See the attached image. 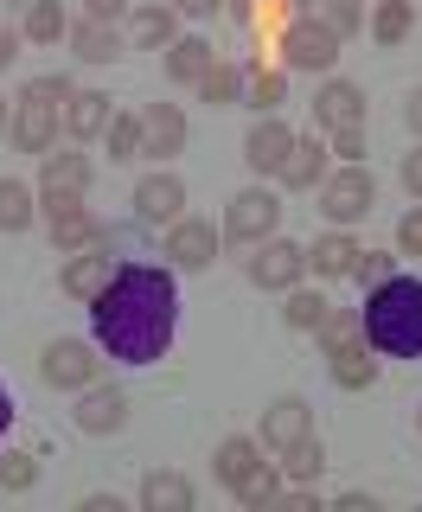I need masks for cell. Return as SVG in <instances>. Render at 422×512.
<instances>
[{
  "label": "cell",
  "instance_id": "6da1fadb",
  "mask_svg": "<svg viewBox=\"0 0 422 512\" xmlns=\"http://www.w3.org/2000/svg\"><path fill=\"white\" fill-rule=\"evenodd\" d=\"M90 327L96 346L122 365H160L173 346V327H180V288H173V269L154 263H122L109 288L90 301Z\"/></svg>",
  "mask_w": 422,
  "mask_h": 512
},
{
  "label": "cell",
  "instance_id": "7a4b0ae2",
  "mask_svg": "<svg viewBox=\"0 0 422 512\" xmlns=\"http://www.w3.org/2000/svg\"><path fill=\"white\" fill-rule=\"evenodd\" d=\"M365 340L384 359H422V282L416 276H384L365 295Z\"/></svg>",
  "mask_w": 422,
  "mask_h": 512
},
{
  "label": "cell",
  "instance_id": "3957f363",
  "mask_svg": "<svg viewBox=\"0 0 422 512\" xmlns=\"http://www.w3.org/2000/svg\"><path fill=\"white\" fill-rule=\"evenodd\" d=\"M64 103H71V84H64V77H32V84L20 90L13 128H7V135H13V148H20V154H45V148H52Z\"/></svg>",
  "mask_w": 422,
  "mask_h": 512
},
{
  "label": "cell",
  "instance_id": "277c9868",
  "mask_svg": "<svg viewBox=\"0 0 422 512\" xmlns=\"http://www.w3.org/2000/svg\"><path fill=\"white\" fill-rule=\"evenodd\" d=\"M39 212H45V224H52V244H58V256H77V250L109 244V224L84 212V192H45V205H39Z\"/></svg>",
  "mask_w": 422,
  "mask_h": 512
},
{
  "label": "cell",
  "instance_id": "5b68a950",
  "mask_svg": "<svg viewBox=\"0 0 422 512\" xmlns=\"http://www.w3.org/2000/svg\"><path fill=\"white\" fill-rule=\"evenodd\" d=\"M339 32H327L320 20H307V13H295L282 32H275V52H282V71H333L339 64Z\"/></svg>",
  "mask_w": 422,
  "mask_h": 512
},
{
  "label": "cell",
  "instance_id": "8992f818",
  "mask_svg": "<svg viewBox=\"0 0 422 512\" xmlns=\"http://www.w3.org/2000/svg\"><path fill=\"white\" fill-rule=\"evenodd\" d=\"M275 224H282V199H275L269 186H243L231 199V212H224V237L263 244V237H275Z\"/></svg>",
  "mask_w": 422,
  "mask_h": 512
},
{
  "label": "cell",
  "instance_id": "52a82bcc",
  "mask_svg": "<svg viewBox=\"0 0 422 512\" xmlns=\"http://www.w3.org/2000/svg\"><path fill=\"white\" fill-rule=\"evenodd\" d=\"M371 205H378V186H371L365 167H339L320 180V212H327L333 224H359Z\"/></svg>",
  "mask_w": 422,
  "mask_h": 512
},
{
  "label": "cell",
  "instance_id": "ba28073f",
  "mask_svg": "<svg viewBox=\"0 0 422 512\" xmlns=\"http://www.w3.org/2000/svg\"><path fill=\"white\" fill-rule=\"evenodd\" d=\"M39 372L52 391H84V384H96V372H103V359H96V346L84 340H52L39 359Z\"/></svg>",
  "mask_w": 422,
  "mask_h": 512
},
{
  "label": "cell",
  "instance_id": "9c48e42d",
  "mask_svg": "<svg viewBox=\"0 0 422 512\" xmlns=\"http://www.w3.org/2000/svg\"><path fill=\"white\" fill-rule=\"evenodd\" d=\"M250 282L256 288H295L307 276V250L288 244V237H263V244H250Z\"/></svg>",
  "mask_w": 422,
  "mask_h": 512
},
{
  "label": "cell",
  "instance_id": "30bf717a",
  "mask_svg": "<svg viewBox=\"0 0 422 512\" xmlns=\"http://www.w3.org/2000/svg\"><path fill=\"white\" fill-rule=\"evenodd\" d=\"M135 218L141 224H180L186 218V180L180 173H148L135 186Z\"/></svg>",
  "mask_w": 422,
  "mask_h": 512
},
{
  "label": "cell",
  "instance_id": "8fae6325",
  "mask_svg": "<svg viewBox=\"0 0 422 512\" xmlns=\"http://www.w3.org/2000/svg\"><path fill=\"white\" fill-rule=\"evenodd\" d=\"M218 244H224V231H211L205 218L167 224V256H173V269H211V263H218Z\"/></svg>",
  "mask_w": 422,
  "mask_h": 512
},
{
  "label": "cell",
  "instance_id": "7c38bea8",
  "mask_svg": "<svg viewBox=\"0 0 422 512\" xmlns=\"http://www.w3.org/2000/svg\"><path fill=\"white\" fill-rule=\"evenodd\" d=\"M122 423H128V391H116V384H84L77 429H84V436H116Z\"/></svg>",
  "mask_w": 422,
  "mask_h": 512
},
{
  "label": "cell",
  "instance_id": "4fadbf2b",
  "mask_svg": "<svg viewBox=\"0 0 422 512\" xmlns=\"http://www.w3.org/2000/svg\"><path fill=\"white\" fill-rule=\"evenodd\" d=\"M301 436H314V410H307V397H275L263 410V448H295Z\"/></svg>",
  "mask_w": 422,
  "mask_h": 512
},
{
  "label": "cell",
  "instance_id": "5bb4252c",
  "mask_svg": "<svg viewBox=\"0 0 422 512\" xmlns=\"http://www.w3.org/2000/svg\"><path fill=\"white\" fill-rule=\"evenodd\" d=\"M352 122H365V90L359 84H346V77H327L314 96V128H352Z\"/></svg>",
  "mask_w": 422,
  "mask_h": 512
},
{
  "label": "cell",
  "instance_id": "9a60e30c",
  "mask_svg": "<svg viewBox=\"0 0 422 512\" xmlns=\"http://www.w3.org/2000/svg\"><path fill=\"white\" fill-rule=\"evenodd\" d=\"M186 148V109L180 103H148L141 109V154H180Z\"/></svg>",
  "mask_w": 422,
  "mask_h": 512
},
{
  "label": "cell",
  "instance_id": "2e32d148",
  "mask_svg": "<svg viewBox=\"0 0 422 512\" xmlns=\"http://www.w3.org/2000/svg\"><path fill=\"white\" fill-rule=\"evenodd\" d=\"M288 148H295V128H288V122H275V116H256V128L243 135V160H250L256 173H282Z\"/></svg>",
  "mask_w": 422,
  "mask_h": 512
},
{
  "label": "cell",
  "instance_id": "e0dca14e",
  "mask_svg": "<svg viewBox=\"0 0 422 512\" xmlns=\"http://www.w3.org/2000/svg\"><path fill=\"white\" fill-rule=\"evenodd\" d=\"M327 141L320 135H295V148H288V160H282V173H275V180H282L288 192H314L320 180H327Z\"/></svg>",
  "mask_w": 422,
  "mask_h": 512
},
{
  "label": "cell",
  "instance_id": "ac0fdd59",
  "mask_svg": "<svg viewBox=\"0 0 422 512\" xmlns=\"http://www.w3.org/2000/svg\"><path fill=\"white\" fill-rule=\"evenodd\" d=\"M90 180H96L90 154H77V148H64V154L45 148V154H39V186H45V192H90Z\"/></svg>",
  "mask_w": 422,
  "mask_h": 512
},
{
  "label": "cell",
  "instance_id": "d6986e66",
  "mask_svg": "<svg viewBox=\"0 0 422 512\" xmlns=\"http://www.w3.org/2000/svg\"><path fill=\"white\" fill-rule=\"evenodd\" d=\"M116 116V103H109L103 90H71V103H64V135L71 141H96Z\"/></svg>",
  "mask_w": 422,
  "mask_h": 512
},
{
  "label": "cell",
  "instance_id": "ffe728a7",
  "mask_svg": "<svg viewBox=\"0 0 422 512\" xmlns=\"http://www.w3.org/2000/svg\"><path fill=\"white\" fill-rule=\"evenodd\" d=\"M109 244H96V250H77L71 263H64V295H77V301H96L109 288Z\"/></svg>",
  "mask_w": 422,
  "mask_h": 512
},
{
  "label": "cell",
  "instance_id": "44dd1931",
  "mask_svg": "<svg viewBox=\"0 0 422 512\" xmlns=\"http://www.w3.org/2000/svg\"><path fill=\"white\" fill-rule=\"evenodd\" d=\"M211 58H218V52H211V39L180 32V39L167 45V77H173V84H199V77L211 71Z\"/></svg>",
  "mask_w": 422,
  "mask_h": 512
},
{
  "label": "cell",
  "instance_id": "7402d4cb",
  "mask_svg": "<svg viewBox=\"0 0 422 512\" xmlns=\"http://www.w3.org/2000/svg\"><path fill=\"white\" fill-rule=\"evenodd\" d=\"M71 52L84 58V64L122 58V32H116V20H77V26H71Z\"/></svg>",
  "mask_w": 422,
  "mask_h": 512
},
{
  "label": "cell",
  "instance_id": "603a6c76",
  "mask_svg": "<svg viewBox=\"0 0 422 512\" xmlns=\"http://www.w3.org/2000/svg\"><path fill=\"white\" fill-rule=\"evenodd\" d=\"M231 7H237V20L250 26L256 52H263V39H275V32L295 20V0H231Z\"/></svg>",
  "mask_w": 422,
  "mask_h": 512
},
{
  "label": "cell",
  "instance_id": "cb8c5ba5",
  "mask_svg": "<svg viewBox=\"0 0 422 512\" xmlns=\"http://www.w3.org/2000/svg\"><path fill=\"white\" fill-rule=\"evenodd\" d=\"M243 96H250L256 116H275V109H282V96H288V71H275V64L256 58L250 71H243Z\"/></svg>",
  "mask_w": 422,
  "mask_h": 512
},
{
  "label": "cell",
  "instance_id": "d4e9b609",
  "mask_svg": "<svg viewBox=\"0 0 422 512\" xmlns=\"http://www.w3.org/2000/svg\"><path fill=\"white\" fill-rule=\"evenodd\" d=\"M295 13H307V20H320L327 32H339V39L365 32V7H359V0H295Z\"/></svg>",
  "mask_w": 422,
  "mask_h": 512
},
{
  "label": "cell",
  "instance_id": "484cf974",
  "mask_svg": "<svg viewBox=\"0 0 422 512\" xmlns=\"http://www.w3.org/2000/svg\"><path fill=\"white\" fill-rule=\"evenodd\" d=\"M256 461H263V442H250V436H224V442H218V455H211V474H218L224 487H237V480L250 474Z\"/></svg>",
  "mask_w": 422,
  "mask_h": 512
},
{
  "label": "cell",
  "instance_id": "4316f807",
  "mask_svg": "<svg viewBox=\"0 0 422 512\" xmlns=\"http://www.w3.org/2000/svg\"><path fill=\"white\" fill-rule=\"evenodd\" d=\"M141 506L148 512H192V480L186 474H148L141 480Z\"/></svg>",
  "mask_w": 422,
  "mask_h": 512
},
{
  "label": "cell",
  "instance_id": "83f0119b",
  "mask_svg": "<svg viewBox=\"0 0 422 512\" xmlns=\"http://www.w3.org/2000/svg\"><path fill=\"white\" fill-rule=\"evenodd\" d=\"M333 384H339V391H371V384H378V359H371V340H365V346L333 352Z\"/></svg>",
  "mask_w": 422,
  "mask_h": 512
},
{
  "label": "cell",
  "instance_id": "f1b7e54d",
  "mask_svg": "<svg viewBox=\"0 0 422 512\" xmlns=\"http://www.w3.org/2000/svg\"><path fill=\"white\" fill-rule=\"evenodd\" d=\"M320 346H327V359L333 352H346V346H365V314L359 308H327V320H320Z\"/></svg>",
  "mask_w": 422,
  "mask_h": 512
},
{
  "label": "cell",
  "instance_id": "f546056e",
  "mask_svg": "<svg viewBox=\"0 0 422 512\" xmlns=\"http://www.w3.org/2000/svg\"><path fill=\"white\" fill-rule=\"evenodd\" d=\"M307 263H314V276H352V263H359V244H352L346 231H327L314 250H307Z\"/></svg>",
  "mask_w": 422,
  "mask_h": 512
},
{
  "label": "cell",
  "instance_id": "4dcf8cb0",
  "mask_svg": "<svg viewBox=\"0 0 422 512\" xmlns=\"http://www.w3.org/2000/svg\"><path fill=\"white\" fill-rule=\"evenodd\" d=\"M320 468H327V448H320V436H301L295 448H282V480H295V487H314Z\"/></svg>",
  "mask_w": 422,
  "mask_h": 512
},
{
  "label": "cell",
  "instance_id": "1f68e13d",
  "mask_svg": "<svg viewBox=\"0 0 422 512\" xmlns=\"http://www.w3.org/2000/svg\"><path fill=\"white\" fill-rule=\"evenodd\" d=\"M173 39H180V13H173V7H141L135 13V45H141V52H154V45L167 52Z\"/></svg>",
  "mask_w": 422,
  "mask_h": 512
},
{
  "label": "cell",
  "instance_id": "d6a6232c",
  "mask_svg": "<svg viewBox=\"0 0 422 512\" xmlns=\"http://www.w3.org/2000/svg\"><path fill=\"white\" fill-rule=\"evenodd\" d=\"M192 90H199V103L224 109V103H237V96H243V71H237V64H224V58H211V71Z\"/></svg>",
  "mask_w": 422,
  "mask_h": 512
},
{
  "label": "cell",
  "instance_id": "836d02e7",
  "mask_svg": "<svg viewBox=\"0 0 422 512\" xmlns=\"http://www.w3.org/2000/svg\"><path fill=\"white\" fill-rule=\"evenodd\" d=\"M26 39H32V45H58V39H71V20H64L58 0H32V7H26Z\"/></svg>",
  "mask_w": 422,
  "mask_h": 512
},
{
  "label": "cell",
  "instance_id": "e575fe53",
  "mask_svg": "<svg viewBox=\"0 0 422 512\" xmlns=\"http://www.w3.org/2000/svg\"><path fill=\"white\" fill-rule=\"evenodd\" d=\"M26 224H32V186H26V180H7V173H0V231L20 237Z\"/></svg>",
  "mask_w": 422,
  "mask_h": 512
},
{
  "label": "cell",
  "instance_id": "d590c367",
  "mask_svg": "<svg viewBox=\"0 0 422 512\" xmlns=\"http://www.w3.org/2000/svg\"><path fill=\"white\" fill-rule=\"evenodd\" d=\"M410 26H416L410 0H384V7L371 13V39H378V45H403V39H410Z\"/></svg>",
  "mask_w": 422,
  "mask_h": 512
},
{
  "label": "cell",
  "instance_id": "8d00e7d4",
  "mask_svg": "<svg viewBox=\"0 0 422 512\" xmlns=\"http://www.w3.org/2000/svg\"><path fill=\"white\" fill-rule=\"evenodd\" d=\"M237 506H275V493H282V468H269V461H256L250 474L237 480Z\"/></svg>",
  "mask_w": 422,
  "mask_h": 512
},
{
  "label": "cell",
  "instance_id": "74e56055",
  "mask_svg": "<svg viewBox=\"0 0 422 512\" xmlns=\"http://www.w3.org/2000/svg\"><path fill=\"white\" fill-rule=\"evenodd\" d=\"M327 308H333V301H327V295H314V288H301V282H295V288H288V308H282V314H288V327H301V333H314V327H320V320H327Z\"/></svg>",
  "mask_w": 422,
  "mask_h": 512
},
{
  "label": "cell",
  "instance_id": "f35d334b",
  "mask_svg": "<svg viewBox=\"0 0 422 512\" xmlns=\"http://www.w3.org/2000/svg\"><path fill=\"white\" fill-rule=\"evenodd\" d=\"M109 160H135L141 154V116H109Z\"/></svg>",
  "mask_w": 422,
  "mask_h": 512
},
{
  "label": "cell",
  "instance_id": "ab89813d",
  "mask_svg": "<svg viewBox=\"0 0 422 512\" xmlns=\"http://www.w3.org/2000/svg\"><path fill=\"white\" fill-rule=\"evenodd\" d=\"M39 487V461L32 455H0V493H32Z\"/></svg>",
  "mask_w": 422,
  "mask_h": 512
},
{
  "label": "cell",
  "instance_id": "60d3db41",
  "mask_svg": "<svg viewBox=\"0 0 422 512\" xmlns=\"http://www.w3.org/2000/svg\"><path fill=\"white\" fill-rule=\"evenodd\" d=\"M391 263H397V256H391V250H359V263H352V282H365V288H378L384 276H391Z\"/></svg>",
  "mask_w": 422,
  "mask_h": 512
},
{
  "label": "cell",
  "instance_id": "b9f144b4",
  "mask_svg": "<svg viewBox=\"0 0 422 512\" xmlns=\"http://www.w3.org/2000/svg\"><path fill=\"white\" fill-rule=\"evenodd\" d=\"M333 154L346 160V167H359V160H365V122H352V128H333Z\"/></svg>",
  "mask_w": 422,
  "mask_h": 512
},
{
  "label": "cell",
  "instance_id": "7bdbcfd3",
  "mask_svg": "<svg viewBox=\"0 0 422 512\" xmlns=\"http://www.w3.org/2000/svg\"><path fill=\"white\" fill-rule=\"evenodd\" d=\"M397 250H403V256H422V205L397 224Z\"/></svg>",
  "mask_w": 422,
  "mask_h": 512
},
{
  "label": "cell",
  "instance_id": "ee69618b",
  "mask_svg": "<svg viewBox=\"0 0 422 512\" xmlns=\"http://www.w3.org/2000/svg\"><path fill=\"white\" fill-rule=\"evenodd\" d=\"M173 13H186V20H211L218 7H231V0H167Z\"/></svg>",
  "mask_w": 422,
  "mask_h": 512
},
{
  "label": "cell",
  "instance_id": "f6af8a7d",
  "mask_svg": "<svg viewBox=\"0 0 422 512\" xmlns=\"http://www.w3.org/2000/svg\"><path fill=\"white\" fill-rule=\"evenodd\" d=\"M275 506H282V512H320V500H314L307 487H295V493H275Z\"/></svg>",
  "mask_w": 422,
  "mask_h": 512
},
{
  "label": "cell",
  "instance_id": "bcb514c9",
  "mask_svg": "<svg viewBox=\"0 0 422 512\" xmlns=\"http://www.w3.org/2000/svg\"><path fill=\"white\" fill-rule=\"evenodd\" d=\"M403 186H410V199H422V148L403 154Z\"/></svg>",
  "mask_w": 422,
  "mask_h": 512
},
{
  "label": "cell",
  "instance_id": "7dc6e473",
  "mask_svg": "<svg viewBox=\"0 0 422 512\" xmlns=\"http://www.w3.org/2000/svg\"><path fill=\"white\" fill-rule=\"evenodd\" d=\"M84 7H90V20H122L128 0H84Z\"/></svg>",
  "mask_w": 422,
  "mask_h": 512
},
{
  "label": "cell",
  "instance_id": "c3c4849f",
  "mask_svg": "<svg viewBox=\"0 0 422 512\" xmlns=\"http://www.w3.org/2000/svg\"><path fill=\"white\" fill-rule=\"evenodd\" d=\"M13 58H20V32H13V26H0V71H7Z\"/></svg>",
  "mask_w": 422,
  "mask_h": 512
},
{
  "label": "cell",
  "instance_id": "681fc988",
  "mask_svg": "<svg viewBox=\"0 0 422 512\" xmlns=\"http://www.w3.org/2000/svg\"><path fill=\"white\" fill-rule=\"evenodd\" d=\"M7 429H13V397H7V384H0V442H7Z\"/></svg>",
  "mask_w": 422,
  "mask_h": 512
},
{
  "label": "cell",
  "instance_id": "f907efd6",
  "mask_svg": "<svg viewBox=\"0 0 422 512\" xmlns=\"http://www.w3.org/2000/svg\"><path fill=\"white\" fill-rule=\"evenodd\" d=\"M410 128H416V135H422V90L410 96Z\"/></svg>",
  "mask_w": 422,
  "mask_h": 512
},
{
  "label": "cell",
  "instance_id": "816d5d0a",
  "mask_svg": "<svg viewBox=\"0 0 422 512\" xmlns=\"http://www.w3.org/2000/svg\"><path fill=\"white\" fill-rule=\"evenodd\" d=\"M7 128H13V116H7V96H0V135H7Z\"/></svg>",
  "mask_w": 422,
  "mask_h": 512
},
{
  "label": "cell",
  "instance_id": "f5cc1de1",
  "mask_svg": "<svg viewBox=\"0 0 422 512\" xmlns=\"http://www.w3.org/2000/svg\"><path fill=\"white\" fill-rule=\"evenodd\" d=\"M7 7H32V0H7Z\"/></svg>",
  "mask_w": 422,
  "mask_h": 512
},
{
  "label": "cell",
  "instance_id": "db71d44e",
  "mask_svg": "<svg viewBox=\"0 0 422 512\" xmlns=\"http://www.w3.org/2000/svg\"><path fill=\"white\" fill-rule=\"evenodd\" d=\"M416 429H422V410H416Z\"/></svg>",
  "mask_w": 422,
  "mask_h": 512
}]
</instances>
